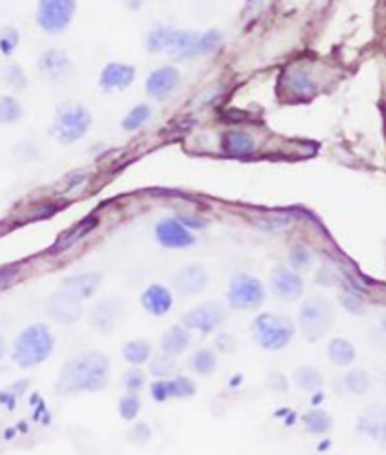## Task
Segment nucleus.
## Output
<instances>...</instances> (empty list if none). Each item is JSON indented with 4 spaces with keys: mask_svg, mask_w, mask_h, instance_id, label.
<instances>
[{
    "mask_svg": "<svg viewBox=\"0 0 386 455\" xmlns=\"http://www.w3.org/2000/svg\"><path fill=\"white\" fill-rule=\"evenodd\" d=\"M221 44H223V34L215 28L198 33V31H183L171 26H155L145 38L147 51L166 53L176 60L200 59L215 53Z\"/></svg>",
    "mask_w": 386,
    "mask_h": 455,
    "instance_id": "f257e3e1",
    "label": "nucleus"
},
{
    "mask_svg": "<svg viewBox=\"0 0 386 455\" xmlns=\"http://www.w3.org/2000/svg\"><path fill=\"white\" fill-rule=\"evenodd\" d=\"M110 382V361L100 352L79 354L66 361L57 380V390L62 395L92 393L104 390Z\"/></svg>",
    "mask_w": 386,
    "mask_h": 455,
    "instance_id": "f03ea898",
    "label": "nucleus"
},
{
    "mask_svg": "<svg viewBox=\"0 0 386 455\" xmlns=\"http://www.w3.org/2000/svg\"><path fill=\"white\" fill-rule=\"evenodd\" d=\"M53 346H55V341L47 325H28L17 335L13 343V361L23 369L36 367L51 356Z\"/></svg>",
    "mask_w": 386,
    "mask_h": 455,
    "instance_id": "7ed1b4c3",
    "label": "nucleus"
},
{
    "mask_svg": "<svg viewBox=\"0 0 386 455\" xmlns=\"http://www.w3.org/2000/svg\"><path fill=\"white\" fill-rule=\"evenodd\" d=\"M92 115L85 105L78 102H65L57 108L51 124V136L62 145H72L91 130Z\"/></svg>",
    "mask_w": 386,
    "mask_h": 455,
    "instance_id": "20e7f679",
    "label": "nucleus"
},
{
    "mask_svg": "<svg viewBox=\"0 0 386 455\" xmlns=\"http://www.w3.org/2000/svg\"><path fill=\"white\" fill-rule=\"evenodd\" d=\"M256 343L260 348L268 352L283 350L294 337V325L287 316L264 312L253 324Z\"/></svg>",
    "mask_w": 386,
    "mask_h": 455,
    "instance_id": "39448f33",
    "label": "nucleus"
},
{
    "mask_svg": "<svg viewBox=\"0 0 386 455\" xmlns=\"http://www.w3.org/2000/svg\"><path fill=\"white\" fill-rule=\"evenodd\" d=\"M335 311L332 303L324 298H311L300 309V329L308 341H319L334 325Z\"/></svg>",
    "mask_w": 386,
    "mask_h": 455,
    "instance_id": "423d86ee",
    "label": "nucleus"
},
{
    "mask_svg": "<svg viewBox=\"0 0 386 455\" xmlns=\"http://www.w3.org/2000/svg\"><path fill=\"white\" fill-rule=\"evenodd\" d=\"M78 12V0H38L36 25L47 34H62L72 25Z\"/></svg>",
    "mask_w": 386,
    "mask_h": 455,
    "instance_id": "0eeeda50",
    "label": "nucleus"
},
{
    "mask_svg": "<svg viewBox=\"0 0 386 455\" xmlns=\"http://www.w3.org/2000/svg\"><path fill=\"white\" fill-rule=\"evenodd\" d=\"M264 298H266V290L256 277L240 273L230 280L228 303L232 309L237 311L258 309L264 303Z\"/></svg>",
    "mask_w": 386,
    "mask_h": 455,
    "instance_id": "6e6552de",
    "label": "nucleus"
},
{
    "mask_svg": "<svg viewBox=\"0 0 386 455\" xmlns=\"http://www.w3.org/2000/svg\"><path fill=\"white\" fill-rule=\"evenodd\" d=\"M224 318H226L224 307L215 301H208V303H202V305L190 309L189 312H185L181 325H185L187 329H194V332L211 333L223 324Z\"/></svg>",
    "mask_w": 386,
    "mask_h": 455,
    "instance_id": "1a4fd4ad",
    "label": "nucleus"
},
{
    "mask_svg": "<svg viewBox=\"0 0 386 455\" xmlns=\"http://www.w3.org/2000/svg\"><path fill=\"white\" fill-rule=\"evenodd\" d=\"M179 85H181V74L176 66H160L145 79V92L151 100L164 102L179 89Z\"/></svg>",
    "mask_w": 386,
    "mask_h": 455,
    "instance_id": "9d476101",
    "label": "nucleus"
},
{
    "mask_svg": "<svg viewBox=\"0 0 386 455\" xmlns=\"http://www.w3.org/2000/svg\"><path fill=\"white\" fill-rule=\"evenodd\" d=\"M279 87L285 92V98L294 100V102H305L317 94L319 85L313 79V76L303 70V68H292L287 70L285 76L279 79Z\"/></svg>",
    "mask_w": 386,
    "mask_h": 455,
    "instance_id": "9b49d317",
    "label": "nucleus"
},
{
    "mask_svg": "<svg viewBox=\"0 0 386 455\" xmlns=\"http://www.w3.org/2000/svg\"><path fill=\"white\" fill-rule=\"evenodd\" d=\"M155 237L164 248H187L196 243V237L176 216H168L155 224Z\"/></svg>",
    "mask_w": 386,
    "mask_h": 455,
    "instance_id": "f8f14e48",
    "label": "nucleus"
},
{
    "mask_svg": "<svg viewBox=\"0 0 386 455\" xmlns=\"http://www.w3.org/2000/svg\"><path fill=\"white\" fill-rule=\"evenodd\" d=\"M136 81V68L126 62H108L102 68L99 78V87L104 92H123Z\"/></svg>",
    "mask_w": 386,
    "mask_h": 455,
    "instance_id": "ddd939ff",
    "label": "nucleus"
},
{
    "mask_svg": "<svg viewBox=\"0 0 386 455\" xmlns=\"http://www.w3.org/2000/svg\"><path fill=\"white\" fill-rule=\"evenodd\" d=\"M38 70L42 76L53 83H60L66 78H70L74 72V62L62 49H47L40 55Z\"/></svg>",
    "mask_w": 386,
    "mask_h": 455,
    "instance_id": "4468645a",
    "label": "nucleus"
},
{
    "mask_svg": "<svg viewBox=\"0 0 386 455\" xmlns=\"http://www.w3.org/2000/svg\"><path fill=\"white\" fill-rule=\"evenodd\" d=\"M47 314L53 320H57L59 324H76L81 316H83V307L81 301L72 298L70 293L57 292L53 293L51 298L47 300Z\"/></svg>",
    "mask_w": 386,
    "mask_h": 455,
    "instance_id": "2eb2a0df",
    "label": "nucleus"
},
{
    "mask_svg": "<svg viewBox=\"0 0 386 455\" xmlns=\"http://www.w3.org/2000/svg\"><path fill=\"white\" fill-rule=\"evenodd\" d=\"M271 290L277 298L285 301H296L303 293V280L290 267L277 266L271 271Z\"/></svg>",
    "mask_w": 386,
    "mask_h": 455,
    "instance_id": "dca6fc26",
    "label": "nucleus"
},
{
    "mask_svg": "<svg viewBox=\"0 0 386 455\" xmlns=\"http://www.w3.org/2000/svg\"><path fill=\"white\" fill-rule=\"evenodd\" d=\"M123 303L119 300H104L91 312V325L100 333H112L123 320Z\"/></svg>",
    "mask_w": 386,
    "mask_h": 455,
    "instance_id": "f3484780",
    "label": "nucleus"
},
{
    "mask_svg": "<svg viewBox=\"0 0 386 455\" xmlns=\"http://www.w3.org/2000/svg\"><path fill=\"white\" fill-rule=\"evenodd\" d=\"M208 282H210V275L202 266H196V264L181 267L174 277V288L181 295L202 292L203 288L208 286Z\"/></svg>",
    "mask_w": 386,
    "mask_h": 455,
    "instance_id": "a211bd4d",
    "label": "nucleus"
},
{
    "mask_svg": "<svg viewBox=\"0 0 386 455\" xmlns=\"http://www.w3.org/2000/svg\"><path fill=\"white\" fill-rule=\"evenodd\" d=\"M100 286H102V275L100 273H79L66 277L62 280L60 290L81 301L92 298L94 293L99 292Z\"/></svg>",
    "mask_w": 386,
    "mask_h": 455,
    "instance_id": "6ab92c4d",
    "label": "nucleus"
},
{
    "mask_svg": "<svg viewBox=\"0 0 386 455\" xmlns=\"http://www.w3.org/2000/svg\"><path fill=\"white\" fill-rule=\"evenodd\" d=\"M221 147L228 156L245 158L256 153V137L245 130H226L221 136Z\"/></svg>",
    "mask_w": 386,
    "mask_h": 455,
    "instance_id": "aec40b11",
    "label": "nucleus"
},
{
    "mask_svg": "<svg viewBox=\"0 0 386 455\" xmlns=\"http://www.w3.org/2000/svg\"><path fill=\"white\" fill-rule=\"evenodd\" d=\"M140 303L145 311L151 312L153 316H164L171 311L174 305V295L162 284H151L140 295Z\"/></svg>",
    "mask_w": 386,
    "mask_h": 455,
    "instance_id": "412c9836",
    "label": "nucleus"
},
{
    "mask_svg": "<svg viewBox=\"0 0 386 455\" xmlns=\"http://www.w3.org/2000/svg\"><path fill=\"white\" fill-rule=\"evenodd\" d=\"M96 224H99V218H96V216H87V218H83L81 222H78L76 226L70 228V230H66L65 234L60 235L59 239H57V243L53 245L51 252L59 254L68 250L70 247H74L78 241H81L85 235L91 234L92 230L96 228Z\"/></svg>",
    "mask_w": 386,
    "mask_h": 455,
    "instance_id": "4be33fe9",
    "label": "nucleus"
},
{
    "mask_svg": "<svg viewBox=\"0 0 386 455\" xmlns=\"http://www.w3.org/2000/svg\"><path fill=\"white\" fill-rule=\"evenodd\" d=\"M190 345V333L185 325H171L162 335V352L166 356H179Z\"/></svg>",
    "mask_w": 386,
    "mask_h": 455,
    "instance_id": "5701e85b",
    "label": "nucleus"
},
{
    "mask_svg": "<svg viewBox=\"0 0 386 455\" xmlns=\"http://www.w3.org/2000/svg\"><path fill=\"white\" fill-rule=\"evenodd\" d=\"M328 358L337 367H347L356 358V348L347 338H332L330 345H328Z\"/></svg>",
    "mask_w": 386,
    "mask_h": 455,
    "instance_id": "b1692460",
    "label": "nucleus"
},
{
    "mask_svg": "<svg viewBox=\"0 0 386 455\" xmlns=\"http://www.w3.org/2000/svg\"><path fill=\"white\" fill-rule=\"evenodd\" d=\"M303 425H305V429L311 435H324V433L332 429L334 420H332V416L328 414L326 410L313 409L303 416Z\"/></svg>",
    "mask_w": 386,
    "mask_h": 455,
    "instance_id": "393cba45",
    "label": "nucleus"
},
{
    "mask_svg": "<svg viewBox=\"0 0 386 455\" xmlns=\"http://www.w3.org/2000/svg\"><path fill=\"white\" fill-rule=\"evenodd\" d=\"M294 382L296 386L303 391H319L322 388V377L321 372L317 371L314 367H309V365H301L294 371Z\"/></svg>",
    "mask_w": 386,
    "mask_h": 455,
    "instance_id": "a878e982",
    "label": "nucleus"
},
{
    "mask_svg": "<svg viewBox=\"0 0 386 455\" xmlns=\"http://www.w3.org/2000/svg\"><path fill=\"white\" fill-rule=\"evenodd\" d=\"M151 113H153V110H151V105L145 104V102L144 104L134 105L125 117H123V121H121V128L125 132H137L149 121Z\"/></svg>",
    "mask_w": 386,
    "mask_h": 455,
    "instance_id": "bb28decb",
    "label": "nucleus"
},
{
    "mask_svg": "<svg viewBox=\"0 0 386 455\" xmlns=\"http://www.w3.org/2000/svg\"><path fill=\"white\" fill-rule=\"evenodd\" d=\"M123 358L131 365H144L151 358V343L144 338H136L123 346Z\"/></svg>",
    "mask_w": 386,
    "mask_h": 455,
    "instance_id": "cd10ccee",
    "label": "nucleus"
},
{
    "mask_svg": "<svg viewBox=\"0 0 386 455\" xmlns=\"http://www.w3.org/2000/svg\"><path fill=\"white\" fill-rule=\"evenodd\" d=\"M360 431H364L366 435H369L375 440H383L385 438V414H383V406L379 412H371L367 410V414L360 420Z\"/></svg>",
    "mask_w": 386,
    "mask_h": 455,
    "instance_id": "c85d7f7f",
    "label": "nucleus"
},
{
    "mask_svg": "<svg viewBox=\"0 0 386 455\" xmlns=\"http://www.w3.org/2000/svg\"><path fill=\"white\" fill-rule=\"evenodd\" d=\"M196 382L187 377H176L166 380V393L168 399H189L196 393Z\"/></svg>",
    "mask_w": 386,
    "mask_h": 455,
    "instance_id": "c756f323",
    "label": "nucleus"
},
{
    "mask_svg": "<svg viewBox=\"0 0 386 455\" xmlns=\"http://www.w3.org/2000/svg\"><path fill=\"white\" fill-rule=\"evenodd\" d=\"M190 369L200 377H210L217 369V356L211 350H198L190 358Z\"/></svg>",
    "mask_w": 386,
    "mask_h": 455,
    "instance_id": "7c9ffc66",
    "label": "nucleus"
},
{
    "mask_svg": "<svg viewBox=\"0 0 386 455\" xmlns=\"http://www.w3.org/2000/svg\"><path fill=\"white\" fill-rule=\"evenodd\" d=\"M21 117H23V105L19 100L10 94L0 96V123L15 124L19 123Z\"/></svg>",
    "mask_w": 386,
    "mask_h": 455,
    "instance_id": "2f4dec72",
    "label": "nucleus"
},
{
    "mask_svg": "<svg viewBox=\"0 0 386 455\" xmlns=\"http://www.w3.org/2000/svg\"><path fill=\"white\" fill-rule=\"evenodd\" d=\"M369 384H371V378H369L367 371H364V369H353L343 378L345 390L349 393H353V395H364L369 390Z\"/></svg>",
    "mask_w": 386,
    "mask_h": 455,
    "instance_id": "473e14b6",
    "label": "nucleus"
},
{
    "mask_svg": "<svg viewBox=\"0 0 386 455\" xmlns=\"http://www.w3.org/2000/svg\"><path fill=\"white\" fill-rule=\"evenodd\" d=\"M140 409H142V401H140V397L134 391L125 393V395L121 397V401H119V414L126 422L136 420L137 414H140Z\"/></svg>",
    "mask_w": 386,
    "mask_h": 455,
    "instance_id": "72a5a7b5",
    "label": "nucleus"
},
{
    "mask_svg": "<svg viewBox=\"0 0 386 455\" xmlns=\"http://www.w3.org/2000/svg\"><path fill=\"white\" fill-rule=\"evenodd\" d=\"M311 261H313V254L309 248H305L303 245H296V247L290 248V252H288V264H290V269L292 271H303V269H308L311 266Z\"/></svg>",
    "mask_w": 386,
    "mask_h": 455,
    "instance_id": "f704fd0d",
    "label": "nucleus"
},
{
    "mask_svg": "<svg viewBox=\"0 0 386 455\" xmlns=\"http://www.w3.org/2000/svg\"><path fill=\"white\" fill-rule=\"evenodd\" d=\"M19 31H17L15 26H4V28L0 31V53H2L4 57L13 55L15 49L19 47Z\"/></svg>",
    "mask_w": 386,
    "mask_h": 455,
    "instance_id": "c9c22d12",
    "label": "nucleus"
},
{
    "mask_svg": "<svg viewBox=\"0 0 386 455\" xmlns=\"http://www.w3.org/2000/svg\"><path fill=\"white\" fill-rule=\"evenodd\" d=\"M4 81L12 87L13 91H23L28 85V79L19 65H10L4 68Z\"/></svg>",
    "mask_w": 386,
    "mask_h": 455,
    "instance_id": "e433bc0d",
    "label": "nucleus"
},
{
    "mask_svg": "<svg viewBox=\"0 0 386 455\" xmlns=\"http://www.w3.org/2000/svg\"><path fill=\"white\" fill-rule=\"evenodd\" d=\"M339 303L341 307L349 311L351 314H364L366 311V305H364V300H362L360 295H356L353 292H343L339 295Z\"/></svg>",
    "mask_w": 386,
    "mask_h": 455,
    "instance_id": "4c0bfd02",
    "label": "nucleus"
},
{
    "mask_svg": "<svg viewBox=\"0 0 386 455\" xmlns=\"http://www.w3.org/2000/svg\"><path fill=\"white\" fill-rule=\"evenodd\" d=\"M174 371V361H171V356H158L151 361V375L157 378H164L168 377L170 372Z\"/></svg>",
    "mask_w": 386,
    "mask_h": 455,
    "instance_id": "58836bf2",
    "label": "nucleus"
},
{
    "mask_svg": "<svg viewBox=\"0 0 386 455\" xmlns=\"http://www.w3.org/2000/svg\"><path fill=\"white\" fill-rule=\"evenodd\" d=\"M145 384V375L144 371H140V369H128V371L123 375V386L126 388V391H134L136 393L137 390H142Z\"/></svg>",
    "mask_w": 386,
    "mask_h": 455,
    "instance_id": "ea45409f",
    "label": "nucleus"
},
{
    "mask_svg": "<svg viewBox=\"0 0 386 455\" xmlns=\"http://www.w3.org/2000/svg\"><path fill=\"white\" fill-rule=\"evenodd\" d=\"M153 436V431L145 422L136 423L131 431H128V440L134 444H147Z\"/></svg>",
    "mask_w": 386,
    "mask_h": 455,
    "instance_id": "a19ab883",
    "label": "nucleus"
},
{
    "mask_svg": "<svg viewBox=\"0 0 386 455\" xmlns=\"http://www.w3.org/2000/svg\"><path fill=\"white\" fill-rule=\"evenodd\" d=\"M23 390H26V380H19V384H15L12 388L0 391V403L6 404L8 409H13V406H15V401L19 399L17 395H21V391Z\"/></svg>",
    "mask_w": 386,
    "mask_h": 455,
    "instance_id": "79ce46f5",
    "label": "nucleus"
},
{
    "mask_svg": "<svg viewBox=\"0 0 386 455\" xmlns=\"http://www.w3.org/2000/svg\"><path fill=\"white\" fill-rule=\"evenodd\" d=\"M337 280H339V277H337V273L330 266L322 267L319 275H317V282L321 286H334V284H337Z\"/></svg>",
    "mask_w": 386,
    "mask_h": 455,
    "instance_id": "37998d69",
    "label": "nucleus"
},
{
    "mask_svg": "<svg viewBox=\"0 0 386 455\" xmlns=\"http://www.w3.org/2000/svg\"><path fill=\"white\" fill-rule=\"evenodd\" d=\"M268 386L275 391H287L288 390V380L281 372H271L268 378Z\"/></svg>",
    "mask_w": 386,
    "mask_h": 455,
    "instance_id": "c03bdc74",
    "label": "nucleus"
},
{
    "mask_svg": "<svg viewBox=\"0 0 386 455\" xmlns=\"http://www.w3.org/2000/svg\"><path fill=\"white\" fill-rule=\"evenodd\" d=\"M17 275V267H2L0 269V288H4L6 284H10Z\"/></svg>",
    "mask_w": 386,
    "mask_h": 455,
    "instance_id": "a18cd8bd",
    "label": "nucleus"
},
{
    "mask_svg": "<svg viewBox=\"0 0 386 455\" xmlns=\"http://www.w3.org/2000/svg\"><path fill=\"white\" fill-rule=\"evenodd\" d=\"M177 221L181 222L185 228H189L190 232H192V230H198V228H203V222L192 215H181Z\"/></svg>",
    "mask_w": 386,
    "mask_h": 455,
    "instance_id": "49530a36",
    "label": "nucleus"
},
{
    "mask_svg": "<svg viewBox=\"0 0 386 455\" xmlns=\"http://www.w3.org/2000/svg\"><path fill=\"white\" fill-rule=\"evenodd\" d=\"M288 224V218H268L266 224H258L262 230H279V228H285Z\"/></svg>",
    "mask_w": 386,
    "mask_h": 455,
    "instance_id": "de8ad7c7",
    "label": "nucleus"
},
{
    "mask_svg": "<svg viewBox=\"0 0 386 455\" xmlns=\"http://www.w3.org/2000/svg\"><path fill=\"white\" fill-rule=\"evenodd\" d=\"M123 4H125L126 10L137 12V10H142V6H144V0H123Z\"/></svg>",
    "mask_w": 386,
    "mask_h": 455,
    "instance_id": "09e8293b",
    "label": "nucleus"
},
{
    "mask_svg": "<svg viewBox=\"0 0 386 455\" xmlns=\"http://www.w3.org/2000/svg\"><path fill=\"white\" fill-rule=\"evenodd\" d=\"M2 356H4V338L0 335V359H2Z\"/></svg>",
    "mask_w": 386,
    "mask_h": 455,
    "instance_id": "8fccbe9b",
    "label": "nucleus"
}]
</instances>
